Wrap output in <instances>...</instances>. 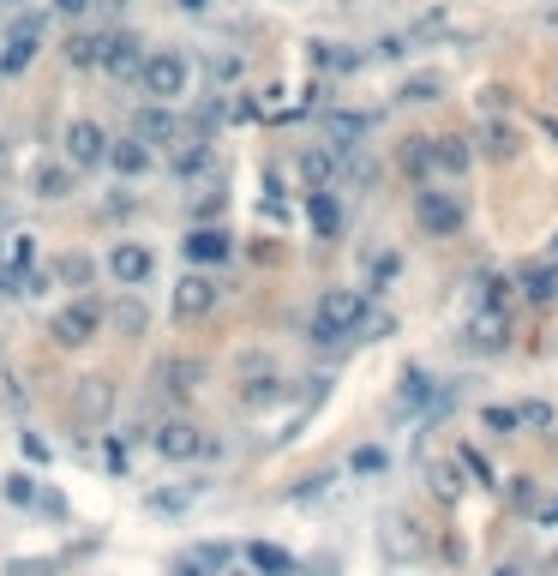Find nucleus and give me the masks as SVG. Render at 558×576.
Listing matches in <instances>:
<instances>
[{
    "label": "nucleus",
    "instance_id": "f257e3e1",
    "mask_svg": "<svg viewBox=\"0 0 558 576\" xmlns=\"http://www.w3.org/2000/svg\"><path fill=\"white\" fill-rule=\"evenodd\" d=\"M366 325V289H324L312 306V342H342Z\"/></svg>",
    "mask_w": 558,
    "mask_h": 576
},
{
    "label": "nucleus",
    "instance_id": "f03ea898",
    "mask_svg": "<svg viewBox=\"0 0 558 576\" xmlns=\"http://www.w3.org/2000/svg\"><path fill=\"white\" fill-rule=\"evenodd\" d=\"M186 79H193V67H186L181 48H157V55H145V67H138V91H145L150 102L186 97Z\"/></svg>",
    "mask_w": 558,
    "mask_h": 576
},
{
    "label": "nucleus",
    "instance_id": "7ed1b4c3",
    "mask_svg": "<svg viewBox=\"0 0 558 576\" xmlns=\"http://www.w3.org/2000/svg\"><path fill=\"white\" fill-rule=\"evenodd\" d=\"M414 223L426 228V235H456V228L468 223V204L456 199V192L421 181V192H414Z\"/></svg>",
    "mask_w": 558,
    "mask_h": 576
},
{
    "label": "nucleus",
    "instance_id": "20e7f679",
    "mask_svg": "<svg viewBox=\"0 0 558 576\" xmlns=\"http://www.w3.org/2000/svg\"><path fill=\"white\" fill-rule=\"evenodd\" d=\"M96 330H103V306L96 301H72L48 318V337H55L60 349H84V342H96Z\"/></svg>",
    "mask_w": 558,
    "mask_h": 576
},
{
    "label": "nucleus",
    "instance_id": "39448f33",
    "mask_svg": "<svg viewBox=\"0 0 558 576\" xmlns=\"http://www.w3.org/2000/svg\"><path fill=\"white\" fill-rule=\"evenodd\" d=\"M150 444H157V456H169V463H198V456H210V439L205 427H193V420H162L157 432H150Z\"/></svg>",
    "mask_w": 558,
    "mask_h": 576
},
{
    "label": "nucleus",
    "instance_id": "423d86ee",
    "mask_svg": "<svg viewBox=\"0 0 558 576\" xmlns=\"http://www.w3.org/2000/svg\"><path fill=\"white\" fill-rule=\"evenodd\" d=\"M60 145H67L72 169H96V162H109V133L96 121H72L67 133H60Z\"/></svg>",
    "mask_w": 558,
    "mask_h": 576
},
{
    "label": "nucleus",
    "instance_id": "0eeeda50",
    "mask_svg": "<svg viewBox=\"0 0 558 576\" xmlns=\"http://www.w3.org/2000/svg\"><path fill=\"white\" fill-rule=\"evenodd\" d=\"M36 48H43V19H19L7 36V55H0V79H19L36 60Z\"/></svg>",
    "mask_w": 558,
    "mask_h": 576
},
{
    "label": "nucleus",
    "instance_id": "6e6552de",
    "mask_svg": "<svg viewBox=\"0 0 558 576\" xmlns=\"http://www.w3.org/2000/svg\"><path fill=\"white\" fill-rule=\"evenodd\" d=\"M468 349L475 354H504V342H511V318H504V306H480L475 318H468Z\"/></svg>",
    "mask_w": 558,
    "mask_h": 576
},
{
    "label": "nucleus",
    "instance_id": "1a4fd4ad",
    "mask_svg": "<svg viewBox=\"0 0 558 576\" xmlns=\"http://www.w3.org/2000/svg\"><path fill=\"white\" fill-rule=\"evenodd\" d=\"M72 415L84 420V427H103V420L114 415V379H79V391H72Z\"/></svg>",
    "mask_w": 558,
    "mask_h": 576
},
{
    "label": "nucleus",
    "instance_id": "9d476101",
    "mask_svg": "<svg viewBox=\"0 0 558 576\" xmlns=\"http://www.w3.org/2000/svg\"><path fill=\"white\" fill-rule=\"evenodd\" d=\"M150 271H157V259H150V247H138V240H114V247H109V276H114V283L138 289V283H145Z\"/></svg>",
    "mask_w": 558,
    "mask_h": 576
},
{
    "label": "nucleus",
    "instance_id": "9b49d317",
    "mask_svg": "<svg viewBox=\"0 0 558 576\" xmlns=\"http://www.w3.org/2000/svg\"><path fill=\"white\" fill-rule=\"evenodd\" d=\"M217 283H210L205 271H186L181 283H174V318H205L210 306H217Z\"/></svg>",
    "mask_w": 558,
    "mask_h": 576
},
{
    "label": "nucleus",
    "instance_id": "f8f14e48",
    "mask_svg": "<svg viewBox=\"0 0 558 576\" xmlns=\"http://www.w3.org/2000/svg\"><path fill=\"white\" fill-rule=\"evenodd\" d=\"M138 67H145V43L138 36H109V48H103V72L109 79H133L138 84Z\"/></svg>",
    "mask_w": 558,
    "mask_h": 576
},
{
    "label": "nucleus",
    "instance_id": "ddd939ff",
    "mask_svg": "<svg viewBox=\"0 0 558 576\" xmlns=\"http://www.w3.org/2000/svg\"><path fill=\"white\" fill-rule=\"evenodd\" d=\"M181 252H186V264H223L235 252V240H228V228H193L181 240Z\"/></svg>",
    "mask_w": 558,
    "mask_h": 576
},
{
    "label": "nucleus",
    "instance_id": "4468645a",
    "mask_svg": "<svg viewBox=\"0 0 558 576\" xmlns=\"http://www.w3.org/2000/svg\"><path fill=\"white\" fill-rule=\"evenodd\" d=\"M516 289H523L535 306H553V301H558V259L523 264V271H516Z\"/></svg>",
    "mask_w": 558,
    "mask_h": 576
},
{
    "label": "nucleus",
    "instance_id": "2eb2a0df",
    "mask_svg": "<svg viewBox=\"0 0 558 576\" xmlns=\"http://www.w3.org/2000/svg\"><path fill=\"white\" fill-rule=\"evenodd\" d=\"M109 169L121 174V181H138V174L150 169V145L138 133L133 138H109Z\"/></svg>",
    "mask_w": 558,
    "mask_h": 576
},
{
    "label": "nucleus",
    "instance_id": "dca6fc26",
    "mask_svg": "<svg viewBox=\"0 0 558 576\" xmlns=\"http://www.w3.org/2000/svg\"><path fill=\"white\" fill-rule=\"evenodd\" d=\"M133 133L145 138V145H174V138H181V121L169 114V102H150V109H138Z\"/></svg>",
    "mask_w": 558,
    "mask_h": 576
},
{
    "label": "nucleus",
    "instance_id": "f3484780",
    "mask_svg": "<svg viewBox=\"0 0 558 576\" xmlns=\"http://www.w3.org/2000/svg\"><path fill=\"white\" fill-rule=\"evenodd\" d=\"M307 223H312V235H319V240H337V235H342V204H337L324 187H312V199H307Z\"/></svg>",
    "mask_w": 558,
    "mask_h": 576
},
{
    "label": "nucleus",
    "instance_id": "a211bd4d",
    "mask_svg": "<svg viewBox=\"0 0 558 576\" xmlns=\"http://www.w3.org/2000/svg\"><path fill=\"white\" fill-rule=\"evenodd\" d=\"M193 498H198L193 481L186 486H157V493H145V510L150 517H181V510H193Z\"/></svg>",
    "mask_w": 558,
    "mask_h": 576
},
{
    "label": "nucleus",
    "instance_id": "6ab92c4d",
    "mask_svg": "<svg viewBox=\"0 0 558 576\" xmlns=\"http://www.w3.org/2000/svg\"><path fill=\"white\" fill-rule=\"evenodd\" d=\"M516 126H504V121H487L480 126V157H492V162H511L516 157Z\"/></svg>",
    "mask_w": 558,
    "mask_h": 576
},
{
    "label": "nucleus",
    "instance_id": "aec40b11",
    "mask_svg": "<svg viewBox=\"0 0 558 576\" xmlns=\"http://www.w3.org/2000/svg\"><path fill=\"white\" fill-rule=\"evenodd\" d=\"M247 565L259 576H295V558H288L283 546H271V541H252L247 546Z\"/></svg>",
    "mask_w": 558,
    "mask_h": 576
},
{
    "label": "nucleus",
    "instance_id": "412c9836",
    "mask_svg": "<svg viewBox=\"0 0 558 576\" xmlns=\"http://www.w3.org/2000/svg\"><path fill=\"white\" fill-rule=\"evenodd\" d=\"M198 379H205V366H198V361H162V366H157V384H162L169 396H186Z\"/></svg>",
    "mask_w": 558,
    "mask_h": 576
},
{
    "label": "nucleus",
    "instance_id": "4be33fe9",
    "mask_svg": "<svg viewBox=\"0 0 558 576\" xmlns=\"http://www.w3.org/2000/svg\"><path fill=\"white\" fill-rule=\"evenodd\" d=\"M433 150H439V169L445 174H468V162H475V138H433Z\"/></svg>",
    "mask_w": 558,
    "mask_h": 576
},
{
    "label": "nucleus",
    "instance_id": "5701e85b",
    "mask_svg": "<svg viewBox=\"0 0 558 576\" xmlns=\"http://www.w3.org/2000/svg\"><path fill=\"white\" fill-rule=\"evenodd\" d=\"M402 169H409L414 181H433V169H439V150H433V138H409V150H402Z\"/></svg>",
    "mask_w": 558,
    "mask_h": 576
},
{
    "label": "nucleus",
    "instance_id": "b1692460",
    "mask_svg": "<svg viewBox=\"0 0 558 576\" xmlns=\"http://www.w3.org/2000/svg\"><path fill=\"white\" fill-rule=\"evenodd\" d=\"M67 192H72L67 162H43V169H36V199H67Z\"/></svg>",
    "mask_w": 558,
    "mask_h": 576
},
{
    "label": "nucleus",
    "instance_id": "393cba45",
    "mask_svg": "<svg viewBox=\"0 0 558 576\" xmlns=\"http://www.w3.org/2000/svg\"><path fill=\"white\" fill-rule=\"evenodd\" d=\"M426 486H433V498L456 505V498H463V468H456V463H433V468H426Z\"/></svg>",
    "mask_w": 558,
    "mask_h": 576
},
{
    "label": "nucleus",
    "instance_id": "a878e982",
    "mask_svg": "<svg viewBox=\"0 0 558 576\" xmlns=\"http://www.w3.org/2000/svg\"><path fill=\"white\" fill-rule=\"evenodd\" d=\"M426 403H433V379H426V373H421V366H414V373H402V391H397V408H409V415H414V408H426Z\"/></svg>",
    "mask_w": 558,
    "mask_h": 576
},
{
    "label": "nucleus",
    "instance_id": "bb28decb",
    "mask_svg": "<svg viewBox=\"0 0 558 576\" xmlns=\"http://www.w3.org/2000/svg\"><path fill=\"white\" fill-rule=\"evenodd\" d=\"M145 325H150V306L126 294V301L114 306V330H121V337H145Z\"/></svg>",
    "mask_w": 558,
    "mask_h": 576
},
{
    "label": "nucleus",
    "instance_id": "cd10ccee",
    "mask_svg": "<svg viewBox=\"0 0 558 576\" xmlns=\"http://www.w3.org/2000/svg\"><path fill=\"white\" fill-rule=\"evenodd\" d=\"M324 133H331V150H349L354 138H366V114H331Z\"/></svg>",
    "mask_w": 558,
    "mask_h": 576
},
{
    "label": "nucleus",
    "instance_id": "c85d7f7f",
    "mask_svg": "<svg viewBox=\"0 0 558 576\" xmlns=\"http://www.w3.org/2000/svg\"><path fill=\"white\" fill-rule=\"evenodd\" d=\"M103 48H109V36H72L67 60H72V67H103Z\"/></svg>",
    "mask_w": 558,
    "mask_h": 576
},
{
    "label": "nucleus",
    "instance_id": "c756f323",
    "mask_svg": "<svg viewBox=\"0 0 558 576\" xmlns=\"http://www.w3.org/2000/svg\"><path fill=\"white\" fill-rule=\"evenodd\" d=\"M480 427L499 432V439H511V432L523 427V408H499V403H492V408H480Z\"/></svg>",
    "mask_w": 558,
    "mask_h": 576
},
{
    "label": "nucleus",
    "instance_id": "7c9ffc66",
    "mask_svg": "<svg viewBox=\"0 0 558 576\" xmlns=\"http://www.w3.org/2000/svg\"><path fill=\"white\" fill-rule=\"evenodd\" d=\"M439 97H445V79H439V72H421V79L402 84V102H439Z\"/></svg>",
    "mask_w": 558,
    "mask_h": 576
},
{
    "label": "nucleus",
    "instance_id": "2f4dec72",
    "mask_svg": "<svg viewBox=\"0 0 558 576\" xmlns=\"http://www.w3.org/2000/svg\"><path fill=\"white\" fill-rule=\"evenodd\" d=\"M331 169H337V162H331V150H307V157H300V174H307L312 187H324V181H331Z\"/></svg>",
    "mask_w": 558,
    "mask_h": 576
},
{
    "label": "nucleus",
    "instance_id": "473e14b6",
    "mask_svg": "<svg viewBox=\"0 0 558 576\" xmlns=\"http://www.w3.org/2000/svg\"><path fill=\"white\" fill-rule=\"evenodd\" d=\"M205 162H210V145H205V138H193V145H186L181 157H174V174H198Z\"/></svg>",
    "mask_w": 558,
    "mask_h": 576
},
{
    "label": "nucleus",
    "instance_id": "72a5a7b5",
    "mask_svg": "<svg viewBox=\"0 0 558 576\" xmlns=\"http://www.w3.org/2000/svg\"><path fill=\"white\" fill-rule=\"evenodd\" d=\"M349 468H354V475H378V468H385V451H378V444H366V451L349 456Z\"/></svg>",
    "mask_w": 558,
    "mask_h": 576
},
{
    "label": "nucleus",
    "instance_id": "f704fd0d",
    "mask_svg": "<svg viewBox=\"0 0 558 576\" xmlns=\"http://www.w3.org/2000/svg\"><path fill=\"white\" fill-rule=\"evenodd\" d=\"M511 505H516V510H535V481H528V475L511 481Z\"/></svg>",
    "mask_w": 558,
    "mask_h": 576
},
{
    "label": "nucleus",
    "instance_id": "c9c22d12",
    "mask_svg": "<svg viewBox=\"0 0 558 576\" xmlns=\"http://www.w3.org/2000/svg\"><path fill=\"white\" fill-rule=\"evenodd\" d=\"M7 498H12V505H31V498H36L31 475H7Z\"/></svg>",
    "mask_w": 558,
    "mask_h": 576
},
{
    "label": "nucleus",
    "instance_id": "e433bc0d",
    "mask_svg": "<svg viewBox=\"0 0 558 576\" xmlns=\"http://www.w3.org/2000/svg\"><path fill=\"white\" fill-rule=\"evenodd\" d=\"M210 79L235 84V79H240V60H235V55H217V60H210Z\"/></svg>",
    "mask_w": 558,
    "mask_h": 576
},
{
    "label": "nucleus",
    "instance_id": "4c0bfd02",
    "mask_svg": "<svg viewBox=\"0 0 558 576\" xmlns=\"http://www.w3.org/2000/svg\"><path fill=\"white\" fill-rule=\"evenodd\" d=\"M174 576H210V565H205V558H174Z\"/></svg>",
    "mask_w": 558,
    "mask_h": 576
},
{
    "label": "nucleus",
    "instance_id": "58836bf2",
    "mask_svg": "<svg viewBox=\"0 0 558 576\" xmlns=\"http://www.w3.org/2000/svg\"><path fill=\"white\" fill-rule=\"evenodd\" d=\"M523 420H535V427H553V408H547V403H528Z\"/></svg>",
    "mask_w": 558,
    "mask_h": 576
},
{
    "label": "nucleus",
    "instance_id": "ea45409f",
    "mask_svg": "<svg viewBox=\"0 0 558 576\" xmlns=\"http://www.w3.org/2000/svg\"><path fill=\"white\" fill-rule=\"evenodd\" d=\"M31 252H36V247H31V235L12 240V264H31Z\"/></svg>",
    "mask_w": 558,
    "mask_h": 576
},
{
    "label": "nucleus",
    "instance_id": "a19ab883",
    "mask_svg": "<svg viewBox=\"0 0 558 576\" xmlns=\"http://www.w3.org/2000/svg\"><path fill=\"white\" fill-rule=\"evenodd\" d=\"M198 558H205V565L217 571V565H228V546H198Z\"/></svg>",
    "mask_w": 558,
    "mask_h": 576
},
{
    "label": "nucleus",
    "instance_id": "79ce46f5",
    "mask_svg": "<svg viewBox=\"0 0 558 576\" xmlns=\"http://www.w3.org/2000/svg\"><path fill=\"white\" fill-rule=\"evenodd\" d=\"M60 12H67V19H79V12H91V0H55Z\"/></svg>",
    "mask_w": 558,
    "mask_h": 576
},
{
    "label": "nucleus",
    "instance_id": "37998d69",
    "mask_svg": "<svg viewBox=\"0 0 558 576\" xmlns=\"http://www.w3.org/2000/svg\"><path fill=\"white\" fill-rule=\"evenodd\" d=\"M181 7H186V12H205V7H210V0H181Z\"/></svg>",
    "mask_w": 558,
    "mask_h": 576
},
{
    "label": "nucleus",
    "instance_id": "c03bdc74",
    "mask_svg": "<svg viewBox=\"0 0 558 576\" xmlns=\"http://www.w3.org/2000/svg\"><path fill=\"white\" fill-rule=\"evenodd\" d=\"M228 576H259V571H252V565H247V571H228Z\"/></svg>",
    "mask_w": 558,
    "mask_h": 576
},
{
    "label": "nucleus",
    "instance_id": "a18cd8bd",
    "mask_svg": "<svg viewBox=\"0 0 558 576\" xmlns=\"http://www.w3.org/2000/svg\"><path fill=\"white\" fill-rule=\"evenodd\" d=\"M0 7H24V0H0Z\"/></svg>",
    "mask_w": 558,
    "mask_h": 576
},
{
    "label": "nucleus",
    "instance_id": "49530a36",
    "mask_svg": "<svg viewBox=\"0 0 558 576\" xmlns=\"http://www.w3.org/2000/svg\"><path fill=\"white\" fill-rule=\"evenodd\" d=\"M553 259H558V235H553Z\"/></svg>",
    "mask_w": 558,
    "mask_h": 576
},
{
    "label": "nucleus",
    "instance_id": "de8ad7c7",
    "mask_svg": "<svg viewBox=\"0 0 558 576\" xmlns=\"http://www.w3.org/2000/svg\"><path fill=\"white\" fill-rule=\"evenodd\" d=\"M499 576H516V571H499Z\"/></svg>",
    "mask_w": 558,
    "mask_h": 576
}]
</instances>
